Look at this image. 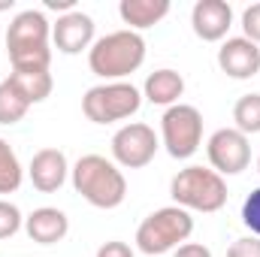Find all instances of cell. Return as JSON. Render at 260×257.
I'll return each mask as SVG.
<instances>
[{"instance_id": "obj_19", "label": "cell", "mask_w": 260, "mask_h": 257, "mask_svg": "<svg viewBox=\"0 0 260 257\" xmlns=\"http://www.w3.org/2000/svg\"><path fill=\"white\" fill-rule=\"evenodd\" d=\"M21 179H24V170L18 164V154L0 136V194H15L21 188Z\"/></svg>"}, {"instance_id": "obj_7", "label": "cell", "mask_w": 260, "mask_h": 257, "mask_svg": "<svg viewBox=\"0 0 260 257\" xmlns=\"http://www.w3.org/2000/svg\"><path fill=\"white\" fill-rule=\"evenodd\" d=\"M160 139L170 157L188 160L203 142V115L191 103H176L160 118Z\"/></svg>"}, {"instance_id": "obj_16", "label": "cell", "mask_w": 260, "mask_h": 257, "mask_svg": "<svg viewBox=\"0 0 260 257\" xmlns=\"http://www.w3.org/2000/svg\"><path fill=\"white\" fill-rule=\"evenodd\" d=\"M118 15L124 24H130V30L139 34V30L154 27L160 18L170 15V0H121Z\"/></svg>"}, {"instance_id": "obj_12", "label": "cell", "mask_w": 260, "mask_h": 257, "mask_svg": "<svg viewBox=\"0 0 260 257\" xmlns=\"http://www.w3.org/2000/svg\"><path fill=\"white\" fill-rule=\"evenodd\" d=\"M218 67L230 79H251L260 73V46L245 37H230L218 49Z\"/></svg>"}, {"instance_id": "obj_24", "label": "cell", "mask_w": 260, "mask_h": 257, "mask_svg": "<svg viewBox=\"0 0 260 257\" xmlns=\"http://www.w3.org/2000/svg\"><path fill=\"white\" fill-rule=\"evenodd\" d=\"M227 257H260V236L236 239V242L227 248Z\"/></svg>"}, {"instance_id": "obj_4", "label": "cell", "mask_w": 260, "mask_h": 257, "mask_svg": "<svg viewBox=\"0 0 260 257\" xmlns=\"http://www.w3.org/2000/svg\"><path fill=\"white\" fill-rule=\"evenodd\" d=\"M194 233V218L182 206H164L151 212L139 227H136V248L142 254H167L185 245Z\"/></svg>"}, {"instance_id": "obj_8", "label": "cell", "mask_w": 260, "mask_h": 257, "mask_svg": "<svg viewBox=\"0 0 260 257\" xmlns=\"http://www.w3.org/2000/svg\"><path fill=\"white\" fill-rule=\"evenodd\" d=\"M206 154H209V164H212V170L218 176H239L251 164L248 136L239 133L236 127L215 130L209 136V142H206Z\"/></svg>"}, {"instance_id": "obj_15", "label": "cell", "mask_w": 260, "mask_h": 257, "mask_svg": "<svg viewBox=\"0 0 260 257\" xmlns=\"http://www.w3.org/2000/svg\"><path fill=\"white\" fill-rule=\"evenodd\" d=\"M142 94H145L148 103L170 109V106H176L179 97L185 94V79H182V73H176V70H170V67L154 70V73H148V79H145V85H142Z\"/></svg>"}, {"instance_id": "obj_1", "label": "cell", "mask_w": 260, "mask_h": 257, "mask_svg": "<svg viewBox=\"0 0 260 257\" xmlns=\"http://www.w3.org/2000/svg\"><path fill=\"white\" fill-rule=\"evenodd\" d=\"M52 24L40 9H21L6 27V52L12 61V73L49 70L52 49H49Z\"/></svg>"}, {"instance_id": "obj_2", "label": "cell", "mask_w": 260, "mask_h": 257, "mask_svg": "<svg viewBox=\"0 0 260 257\" xmlns=\"http://www.w3.org/2000/svg\"><path fill=\"white\" fill-rule=\"evenodd\" d=\"M70 173L76 194H82V200H88L94 209H118L127 197L124 173L103 154H82Z\"/></svg>"}, {"instance_id": "obj_10", "label": "cell", "mask_w": 260, "mask_h": 257, "mask_svg": "<svg viewBox=\"0 0 260 257\" xmlns=\"http://www.w3.org/2000/svg\"><path fill=\"white\" fill-rule=\"evenodd\" d=\"M52 40H55V49L64 55H79V52L91 49L94 46V18L79 9L64 12L52 24Z\"/></svg>"}, {"instance_id": "obj_26", "label": "cell", "mask_w": 260, "mask_h": 257, "mask_svg": "<svg viewBox=\"0 0 260 257\" xmlns=\"http://www.w3.org/2000/svg\"><path fill=\"white\" fill-rule=\"evenodd\" d=\"M173 257H212V251H209L206 245H200V242H185V245L176 248Z\"/></svg>"}, {"instance_id": "obj_21", "label": "cell", "mask_w": 260, "mask_h": 257, "mask_svg": "<svg viewBox=\"0 0 260 257\" xmlns=\"http://www.w3.org/2000/svg\"><path fill=\"white\" fill-rule=\"evenodd\" d=\"M21 224H24V218H21L18 206L9 203V200H0V239L15 236V233L21 230Z\"/></svg>"}, {"instance_id": "obj_22", "label": "cell", "mask_w": 260, "mask_h": 257, "mask_svg": "<svg viewBox=\"0 0 260 257\" xmlns=\"http://www.w3.org/2000/svg\"><path fill=\"white\" fill-rule=\"evenodd\" d=\"M242 224L254 236H260V188H254L245 197V203H242Z\"/></svg>"}, {"instance_id": "obj_28", "label": "cell", "mask_w": 260, "mask_h": 257, "mask_svg": "<svg viewBox=\"0 0 260 257\" xmlns=\"http://www.w3.org/2000/svg\"><path fill=\"white\" fill-rule=\"evenodd\" d=\"M12 3H15V0H0V12H6V9H12Z\"/></svg>"}, {"instance_id": "obj_29", "label": "cell", "mask_w": 260, "mask_h": 257, "mask_svg": "<svg viewBox=\"0 0 260 257\" xmlns=\"http://www.w3.org/2000/svg\"><path fill=\"white\" fill-rule=\"evenodd\" d=\"M257 170H260V157H257Z\"/></svg>"}, {"instance_id": "obj_5", "label": "cell", "mask_w": 260, "mask_h": 257, "mask_svg": "<svg viewBox=\"0 0 260 257\" xmlns=\"http://www.w3.org/2000/svg\"><path fill=\"white\" fill-rule=\"evenodd\" d=\"M170 194L176 200V206L182 209H194V212H218L227 203V182L224 176H218L215 170L206 167H185L176 173Z\"/></svg>"}, {"instance_id": "obj_23", "label": "cell", "mask_w": 260, "mask_h": 257, "mask_svg": "<svg viewBox=\"0 0 260 257\" xmlns=\"http://www.w3.org/2000/svg\"><path fill=\"white\" fill-rule=\"evenodd\" d=\"M242 30H245V40L260 46V3H251L242 12Z\"/></svg>"}, {"instance_id": "obj_13", "label": "cell", "mask_w": 260, "mask_h": 257, "mask_svg": "<svg viewBox=\"0 0 260 257\" xmlns=\"http://www.w3.org/2000/svg\"><path fill=\"white\" fill-rule=\"evenodd\" d=\"M67 173L70 167H67V154L61 148H40L27 167V176L40 194H55L67 182Z\"/></svg>"}, {"instance_id": "obj_14", "label": "cell", "mask_w": 260, "mask_h": 257, "mask_svg": "<svg viewBox=\"0 0 260 257\" xmlns=\"http://www.w3.org/2000/svg\"><path fill=\"white\" fill-rule=\"evenodd\" d=\"M24 230L40 245H55L70 233V218L55 206H40L24 218Z\"/></svg>"}, {"instance_id": "obj_20", "label": "cell", "mask_w": 260, "mask_h": 257, "mask_svg": "<svg viewBox=\"0 0 260 257\" xmlns=\"http://www.w3.org/2000/svg\"><path fill=\"white\" fill-rule=\"evenodd\" d=\"M233 121H236V130L245 133V136L260 133V94H245V97L236 100Z\"/></svg>"}, {"instance_id": "obj_3", "label": "cell", "mask_w": 260, "mask_h": 257, "mask_svg": "<svg viewBox=\"0 0 260 257\" xmlns=\"http://www.w3.org/2000/svg\"><path fill=\"white\" fill-rule=\"evenodd\" d=\"M145 61V40L136 30H112L88 49V67L94 76L106 82H121L124 76L136 73Z\"/></svg>"}, {"instance_id": "obj_18", "label": "cell", "mask_w": 260, "mask_h": 257, "mask_svg": "<svg viewBox=\"0 0 260 257\" xmlns=\"http://www.w3.org/2000/svg\"><path fill=\"white\" fill-rule=\"evenodd\" d=\"M30 103L18 94V88L12 85V79L0 82V124H18L27 115Z\"/></svg>"}, {"instance_id": "obj_17", "label": "cell", "mask_w": 260, "mask_h": 257, "mask_svg": "<svg viewBox=\"0 0 260 257\" xmlns=\"http://www.w3.org/2000/svg\"><path fill=\"white\" fill-rule=\"evenodd\" d=\"M9 79H12V85L18 88V94L34 106V103H43L49 94H52V88H55V82H52V73L49 70H30V73H9Z\"/></svg>"}, {"instance_id": "obj_27", "label": "cell", "mask_w": 260, "mask_h": 257, "mask_svg": "<svg viewBox=\"0 0 260 257\" xmlns=\"http://www.w3.org/2000/svg\"><path fill=\"white\" fill-rule=\"evenodd\" d=\"M46 6H49V9H64V12H73L76 0H46Z\"/></svg>"}, {"instance_id": "obj_11", "label": "cell", "mask_w": 260, "mask_h": 257, "mask_svg": "<svg viewBox=\"0 0 260 257\" xmlns=\"http://www.w3.org/2000/svg\"><path fill=\"white\" fill-rule=\"evenodd\" d=\"M191 27L203 43H218L233 27V6L227 0H197L191 9Z\"/></svg>"}, {"instance_id": "obj_6", "label": "cell", "mask_w": 260, "mask_h": 257, "mask_svg": "<svg viewBox=\"0 0 260 257\" xmlns=\"http://www.w3.org/2000/svg\"><path fill=\"white\" fill-rule=\"evenodd\" d=\"M142 94L130 82H103L85 91L82 97V112L94 124H115L124 121L133 112H139Z\"/></svg>"}, {"instance_id": "obj_25", "label": "cell", "mask_w": 260, "mask_h": 257, "mask_svg": "<svg viewBox=\"0 0 260 257\" xmlns=\"http://www.w3.org/2000/svg\"><path fill=\"white\" fill-rule=\"evenodd\" d=\"M97 257H133V248L121 239H109L97 248Z\"/></svg>"}, {"instance_id": "obj_9", "label": "cell", "mask_w": 260, "mask_h": 257, "mask_svg": "<svg viewBox=\"0 0 260 257\" xmlns=\"http://www.w3.org/2000/svg\"><path fill=\"white\" fill-rule=\"evenodd\" d=\"M160 148V139L157 133L142 124V121H133V124H124L112 136V157L118 167H127V170H142L154 160Z\"/></svg>"}]
</instances>
